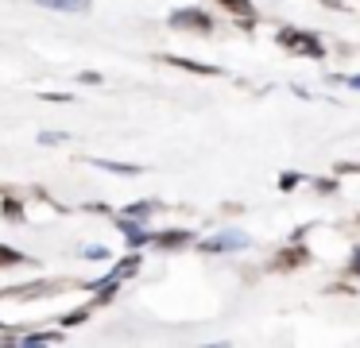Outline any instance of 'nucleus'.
<instances>
[{"mask_svg":"<svg viewBox=\"0 0 360 348\" xmlns=\"http://www.w3.org/2000/svg\"><path fill=\"white\" fill-rule=\"evenodd\" d=\"M275 46H283L287 54H298V58H310V62H326L329 58V46L318 31H306V27H279L275 31Z\"/></svg>","mask_w":360,"mask_h":348,"instance_id":"1","label":"nucleus"},{"mask_svg":"<svg viewBox=\"0 0 360 348\" xmlns=\"http://www.w3.org/2000/svg\"><path fill=\"white\" fill-rule=\"evenodd\" d=\"M310 263H314L310 247H306L302 240H287V244L264 263V271L267 275H290V271H302V267H310Z\"/></svg>","mask_w":360,"mask_h":348,"instance_id":"2","label":"nucleus"},{"mask_svg":"<svg viewBox=\"0 0 360 348\" xmlns=\"http://www.w3.org/2000/svg\"><path fill=\"white\" fill-rule=\"evenodd\" d=\"M194 247L202 255H236V252H248L252 247V236L240 228H221V232H213V236H202Z\"/></svg>","mask_w":360,"mask_h":348,"instance_id":"3","label":"nucleus"},{"mask_svg":"<svg viewBox=\"0 0 360 348\" xmlns=\"http://www.w3.org/2000/svg\"><path fill=\"white\" fill-rule=\"evenodd\" d=\"M167 27L171 31H190V35H213V31H217V20H213V12L190 4V8H174V12L167 15Z\"/></svg>","mask_w":360,"mask_h":348,"instance_id":"4","label":"nucleus"},{"mask_svg":"<svg viewBox=\"0 0 360 348\" xmlns=\"http://www.w3.org/2000/svg\"><path fill=\"white\" fill-rule=\"evenodd\" d=\"M109 221L117 224V232L124 236L128 247H140V252H143V247L155 244V232L148 228V221H136V217H124V213H112Z\"/></svg>","mask_w":360,"mask_h":348,"instance_id":"5","label":"nucleus"},{"mask_svg":"<svg viewBox=\"0 0 360 348\" xmlns=\"http://www.w3.org/2000/svg\"><path fill=\"white\" fill-rule=\"evenodd\" d=\"M159 62H167V66L174 70H186V74H198V77H221L225 70L213 66V62H198V58H186V54H155Z\"/></svg>","mask_w":360,"mask_h":348,"instance_id":"6","label":"nucleus"},{"mask_svg":"<svg viewBox=\"0 0 360 348\" xmlns=\"http://www.w3.org/2000/svg\"><path fill=\"white\" fill-rule=\"evenodd\" d=\"M194 244H198L194 228H163V232H155V244L151 247H159V252H182V247H194Z\"/></svg>","mask_w":360,"mask_h":348,"instance_id":"7","label":"nucleus"},{"mask_svg":"<svg viewBox=\"0 0 360 348\" xmlns=\"http://www.w3.org/2000/svg\"><path fill=\"white\" fill-rule=\"evenodd\" d=\"M55 290H58L55 278H35V283H20V286H8V290H0V298L32 302V298H43V294H55Z\"/></svg>","mask_w":360,"mask_h":348,"instance_id":"8","label":"nucleus"},{"mask_svg":"<svg viewBox=\"0 0 360 348\" xmlns=\"http://www.w3.org/2000/svg\"><path fill=\"white\" fill-rule=\"evenodd\" d=\"M221 8H225L229 15H233V23H240L244 31H256L259 27V12L252 0H217Z\"/></svg>","mask_w":360,"mask_h":348,"instance_id":"9","label":"nucleus"},{"mask_svg":"<svg viewBox=\"0 0 360 348\" xmlns=\"http://www.w3.org/2000/svg\"><path fill=\"white\" fill-rule=\"evenodd\" d=\"M0 217H4V224H27V201H24V193H16V190L0 193Z\"/></svg>","mask_w":360,"mask_h":348,"instance_id":"10","label":"nucleus"},{"mask_svg":"<svg viewBox=\"0 0 360 348\" xmlns=\"http://www.w3.org/2000/svg\"><path fill=\"white\" fill-rule=\"evenodd\" d=\"M140 271H143V252H140V247H128L124 259H117V263H112V271H109V275H101V278H124V283H128V278H136Z\"/></svg>","mask_w":360,"mask_h":348,"instance_id":"11","label":"nucleus"},{"mask_svg":"<svg viewBox=\"0 0 360 348\" xmlns=\"http://www.w3.org/2000/svg\"><path fill=\"white\" fill-rule=\"evenodd\" d=\"M163 201L159 198H140V201H132V205H124V209H117V213H124V217H136V221H151L155 213H163Z\"/></svg>","mask_w":360,"mask_h":348,"instance_id":"12","label":"nucleus"},{"mask_svg":"<svg viewBox=\"0 0 360 348\" xmlns=\"http://www.w3.org/2000/svg\"><path fill=\"white\" fill-rule=\"evenodd\" d=\"M39 8H51V12L63 15H89L94 12V0H35Z\"/></svg>","mask_w":360,"mask_h":348,"instance_id":"13","label":"nucleus"},{"mask_svg":"<svg viewBox=\"0 0 360 348\" xmlns=\"http://www.w3.org/2000/svg\"><path fill=\"white\" fill-rule=\"evenodd\" d=\"M120 290H124V278H105V283L94 290V298H89V302H94V309H105V306H112V302H117Z\"/></svg>","mask_w":360,"mask_h":348,"instance_id":"14","label":"nucleus"},{"mask_svg":"<svg viewBox=\"0 0 360 348\" xmlns=\"http://www.w3.org/2000/svg\"><path fill=\"white\" fill-rule=\"evenodd\" d=\"M66 329H24L20 333V344H63Z\"/></svg>","mask_w":360,"mask_h":348,"instance_id":"15","label":"nucleus"},{"mask_svg":"<svg viewBox=\"0 0 360 348\" xmlns=\"http://www.w3.org/2000/svg\"><path fill=\"white\" fill-rule=\"evenodd\" d=\"M89 167H97V170H109V174H120V178H136V174H143V167H136V162H120V159H89Z\"/></svg>","mask_w":360,"mask_h":348,"instance_id":"16","label":"nucleus"},{"mask_svg":"<svg viewBox=\"0 0 360 348\" xmlns=\"http://www.w3.org/2000/svg\"><path fill=\"white\" fill-rule=\"evenodd\" d=\"M27 263H35L27 252H20V247L12 244H0V271H12V267H27Z\"/></svg>","mask_w":360,"mask_h":348,"instance_id":"17","label":"nucleus"},{"mask_svg":"<svg viewBox=\"0 0 360 348\" xmlns=\"http://www.w3.org/2000/svg\"><path fill=\"white\" fill-rule=\"evenodd\" d=\"M89 317H94V302H86V306H74V309H66L63 317H58V325L63 329H78V325H86Z\"/></svg>","mask_w":360,"mask_h":348,"instance_id":"18","label":"nucleus"},{"mask_svg":"<svg viewBox=\"0 0 360 348\" xmlns=\"http://www.w3.org/2000/svg\"><path fill=\"white\" fill-rule=\"evenodd\" d=\"M306 182H310V174H306V170H283L275 186H279V193H290V190H298V186H306Z\"/></svg>","mask_w":360,"mask_h":348,"instance_id":"19","label":"nucleus"},{"mask_svg":"<svg viewBox=\"0 0 360 348\" xmlns=\"http://www.w3.org/2000/svg\"><path fill=\"white\" fill-rule=\"evenodd\" d=\"M314 193L318 198H333V193H341V182H337V174H321V178H310Z\"/></svg>","mask_w":360,"mask_h":348,"instance_id":"20","label":"nucleus"},{"mask_svg":"<svg viewBox=\"0 0 360 348\" xmlns=\"http://www.w3.org/2000/svg\"><path fill=\"white\" fill-rule=\"evenodd\" d=\"M341 275H345V278H352V283H360V244L349 252V263H345Z\"/></svg>","mask_w":360,"mask_h":348,"instance_id":"21","label":"nucleus"},{"mask_svg":"<svg viewBox=\"0 0 360 348\" xmlns=\"http://www.w3.org/2000/svg\"><path fill=\"white\" fill-rule=\"evenodd\" d=\"M35 139H39L43 147H58V143H66V139H70V136H66V131H58V128H55V131H51V128H43V131H39V136H35Z\"/></svg>","mask_w":360,"mask_h":348,"instance_id":"22","label":"nucleus"},{"mask_svg":"<svg viewBox=\"0 0 360 348\" xmlns=\"http://www.w3.org/2000/svg\"><path fill=\"white\" fill-rule=\"evenodd\" d=\"M333 174L337 178H352V174H360V162L356 159H341V162H333Z\"/></svg>","mask_w":360,"mask_h":348,"instance_id":"23","label":"nucleus"},{"mask_svg":"<svg viewBox=\"0 0 360 348\" xmlns=\"http://www.w3.org/2000/svg\"><path fill=\"white\" fill-rule=\"evenodd\" d=\"M82 213H97V217H112L117 209L109 201H82Z\"/></svg>","mask_w":360,"mask_h":348,"instance_id":"24","label":"nucleus"},{"mask_svg":"<svg viewBox=\"0 0 360 348\" xmlns=\"http://www.w3.org/2000/svg\"><path fill=\"white\" fill-rule=\"evenodd\" d=\"M78 82L89 85V89H101V85H105V74H97V70H78Z\"/></svg>","mask_w":360,"mask_h":348,"instance_id":"25","label":"nucleus"},{"mask_svg":"<svg viewBox=\"0 0 360 348\" xmlns=\"http://www.w3.org/2000/svg\"><path fill=\"white\" fill-rule=\"evenodd\" d=\"M39 101H51V105H74V93H51V89H43Z\"/></svg>","mask_w":360,"mask_h":348,"instance_id":"26","label":"nucleus"},{"mask_svg":"<svg viewBox=\"0 0 360 348\" xmlns=\"http://www.w3.org/2000/svg\"><path fill=\"white\" fill-rule=\"evenodd\" d=\"M82 259H109V247H101V244H86V247H82Z\"/></svg>","mask_w":360,"mask_h":348,"instance_id":"27","label":"nucleus"},{"mask_svg":"<svg viewBox=\"0 0 360 348\" xmlns=\"http://www.w3.org/2000/svg\"><path fill=\"white\" fill-rule=\"evenodd\" d=\"M310 228H314V224H302V228H295L287 240H306V232H310Z\"/></svg>","mask_w":360,"mask_h":348,"instance_id":"28","label":"nucleus"},{"mask_svg":"<svg viewBox=\"0 0 360 348\" xmlns=\"http://www.w3.org/2000/svg\"><path fill=\"white\" fill-rule=\"evenodd\" d=\"M345 85H349V89H360V74H345Z\"/></svg>","mask_w":360,"mask_h":348,"instance_id":"29","label":"nucleus"},{"mask_svg":"<svg viewBox=\"0 0 360 348\" xmlns=\"http://www.w3.org/2000/svg\"><path fill=\"white\" fill-rule=\"evenodd\" d=\"M321 4H329V8H337V12H341V8H345V4H341V0H321Z\"/></svg>","mask_w":360,"mask_h":348,"instance_id":"30","label":"nucleus"},{"mask_svg":"<svg viewBox=\"0 0 360 348\" xmlns=\"http://www.w3.org/2000/svg\"><path fill=\"white\" fill-rule=\"evenodd\" d=\"M0 329H4V321H0Z\"/></svg>","mask_w":360,"mask_h":348,"instance_id":"31","label":"nucleus"},{"mask_svg":"<svg viewBox=\"0 0 360 348\" xmlns=\"http://www.w3.org/2000/svg\"><path fill=\"white\" fill-rule=\"evenodd\" d=\"M356 221H360V217H356Z\"/></svg>","mask_w":360,"mask_h":348,"instance_id":"32","label":"nucleus"}]
</instances>
